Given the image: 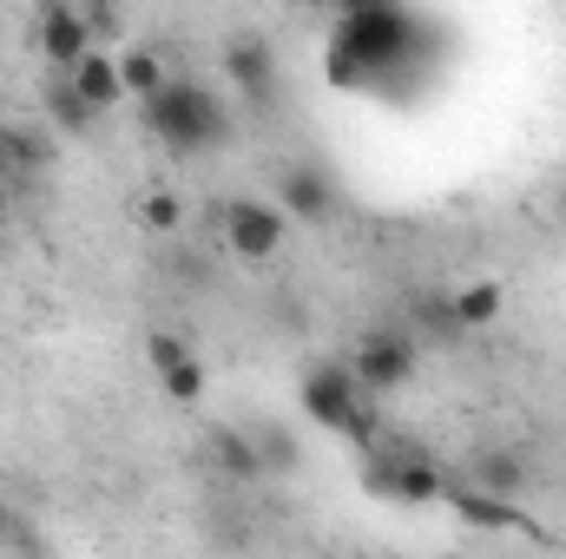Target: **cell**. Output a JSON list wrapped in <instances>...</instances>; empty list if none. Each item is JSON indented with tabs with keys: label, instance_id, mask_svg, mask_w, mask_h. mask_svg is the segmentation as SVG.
Instances as JSON below:
<instances>
[{
	"label": "cell",
	"instance_id": "1",
	"mask_svg": "<svg viewBox=\"0 0 566 559\" xmlns=\"http://www.w3.org/2000/svg\"><path fill=\"white\" fill-rule=\"evenodd\" d=\"M422 60H428L422 13H409L396 0H363V7H343V20L329 33V53H323V80L343 86V93H389Z\"/></svg>",
	"mask_w": 566,
	"mask_h": 559
},
{
	"label": "cell",
	"instance_id": "2",
	"mask_svg": "<svg viewBox=\"0 0 566 559\" xmlns=\"http://www.w3.org/2000/svg\"><path fill=\"white\" fill-rule=\"evenodd\" d=\"M139 113L151 126V139L171 158H198V151H218L231 139V106L211 86H198V80H165V93L151 106H139Z\"/></svg>",
	"mask_w": 566,
	"mask_h": 559
},
{
	"label": "cell",
	"instance_id": "3",
	"mask_svg": "<svg viewBox=\"0 0 566 559\" xmlns=\"http://www.w3.org/2000/svg\"><path fill=\"white\" fill-rule=\"evenodd\" d=\"M296 402H303V415L316 421V428H329V434L356 441L363 454H376V447H382V421H376V395H369V389L356 382V369H349V362H316V369L303 376Z\"/></svg>",
	"mask_w": 566,
	"mask_h": 559
},
{
	"label": "cell",
	"instance_id": "4",
	"mask_svg": "<svg viewBox=\"0 0 566 559\" xmlns=\"http://www.w3.org/2000/svg\"><path fill=\"white\" fill-rule=\"evenodd\" d=\"M416 362H422V342L409 336V323H376L356 349H349V369L369 395H389V389H409L416 382Z\"/></svg>",
	"mask_w": 566,
	"mask_h": 559
},
{
	"label": "cell",
	"instance_id": "5",
	"mask_svg": "<svg viewBox=\"0 0 566 559\" xmlns=\"http://www.w3.org/2000/svg\"><path fill=\"white\" fill-rule=\"evenodd\" d=\"M369 494H389V500H402V507H434V500H448L454 494V481L428 461L422 447H376L369 454Z\"/></svg>",
	"mask_w": 566,
	"mask_h": 559
},
{
	"label": "cell",
	"instance_id": "6",
	"mask_svg": "<svg viewBox=\"0 0 566 559\" xmlns=\"http://www.w3.org/2000/svg\"><path fill=\"white\" fill-rule=\"evenodd\" d=\"M283 238H290V218H283L271 198H231L224 204V244H231V257L271 264L283 251Z\"/></svg>",
	"mask_w": 566,
	"mask_h": 559
},
{
	"label": "cell",
	"instance_id": "7",
	"mask_svg": "<svg viewBox=\"0 0 566 559\" xmlns=\"http://www.w3.org/2000/svg\"><path fill=\"white\" fill-rule=\"evenodd\" d=\"M145 362H151V382H158L178 409H198V402H205V362H198V349H191L178 329H151V336H145Z\"/></svg>",
	"mask_w": 566,
	"mask_h": 559
},
{
	"label": "cell",
	"instance_id": "8",
	"mask_svg": "<svg viewBox=\"0 0 566 559\" xmlns=\"http://www.w3.org/2000/svg\"><path fill=\"white\" fill-rule=\"evenodd\" d=\"M33 40H40V53H46V66H53V73H73L86 53H99V46H93V27H86V13H80V7H66V0L40 7V20H33Z\"/></svg>",
	"mask_w": 566,
	"mask_h": 559
},
{
	"label": "cell",
	"instance_id": "9",
	"mask_svg": "<svg viewBox=\"0 0 566 559\" xmlns=\"http://www.w3.org/2000/svg\"><path fill=\"white\" fill-rule=\"evenodd\" d=\"M271 204H277L290 224H329V218H336V184H329V171H316V165H283Z\"/></svg>",
	"mask_w": 566,
	"mask_h": 559
},
{
	"label": "cell",
	"instance_id": "10",
	"mask_svg": "<svg viewBox=\"0 0 566 559\" xmlns=\"http://www.w3.org/2000/svg\"><path fill=\"white\" fill-rule=\"evenodd\" d=\"M224 80H231L251 106H264V99L277 93V53H271V40H258V33L224 40Z\"/></svg>",
	"mask_w": 566,
	"mask_h": 559
},
{
	"label": "cell",
	"instance_id": "11",
	"mask_svg": "<svg viewBox=\"0 0 566 559\" xmlns=\"http://www.w3.org/2000/svg\"><path fill=\"white\" fill-rule=\"evenodd\" d=\"M211 467H218L224 481H238V487L264 481V454H258V434H251V428H231V421H218V428H211Z\"/></svg>",
	"mask_w": 566,
	"mask_h": 559
},
{
	"label": "cell",
	"instance_id": "12",
	"mask_svg": "<svg viewBox=\"0 0 566 559\" xmlns=\"http://www.w3.org/2000/svg\"><path fill=\"white\" fill-rule=\"evenodd\" d=\"M448 507L468 520V527H488V534H527V540H541V527L514 507V500H494V494H474V487H454L448 494Z\"/></svg>",
	"mask_w": 566,
	"mask_h": 559
},
{
	"label": "cell",
	"instance_id": "13",
	"mask_svg": "<svg viewBox=\"0 0 566 559\" xmlns=\"http://www.w3.org/2000/svg\"><path fill=\"white\" fill-rule=\"evenodd\" d=\"M527 481H534V474H527V461H521L514 447H481V454L468 461V487H474V494L514 500V494H521Z\"/></svg>",
	"mask_w": 566,
	"mask_h": 559
},
{
	"label": "cell",
	"instance_id": "14",
	"mask_svg": "<svg viewBox=\"0 0 566 559\" xmlns=\"http://www.w3.org/2000/svg\"><path fill=\"white\" fill-rule=\"evenodd\" d=\"M66 80H73V93H80L93 113H106V106H119V99H126V86H119V53H106V46H99V53H86Z\"/></svg>",
	"mask_w": 566,
	"mask_h": 559
},
{
	"label": "cell",
	"instance_id": "15",
	"mask_svg": "<svg viewBox=\"0 0 566 559\" xmlns=\"http://www.w3.org/2000/svg\"><path fill=\"white\" fill-rule=\"evenodd\" d=\"M454 296V323H461V336L468 329H494L501 323V309H507V289L494 277H474V283H461V289H448Z\"/></svg>",
	"mask_w": 566,
	"mask_h": 559
},
{
	"label": "cell",
	"instance_id": "16",
	"mask_svg": "<svg viewBox=\"0 0 566 559\" xmlns=\"http://www.w3.org/2000/svg\"><path fill=\"white\" fill-rule=\"evenodd\" d=\"M165 80H171V73H165V60H158L151 46H126V53H119V86H126V99L151 106V99L165 93Z\"/></svg>",
	"mask_w": 566,
	"mask_h": 559
},
{
	"label": "cell",
	"instance_id": "17",
	"mask_svg": "<svg viewBox=\"0 0 566 559\" xmlns=\"http://www.w3.org/2000/svg\"><path fill=\"white\" fill-rule=\"evenodd\" d=\"M46 119H53L60 133H73V139H86L99 113H93V106L73 93V80H66V73H53V80H46Z\"/></svg>",
	"mask_w": 566,
	"mask_h": 559
},
{
	"label": "cell",
	"instance_id": "18",
	"mask_svg": "<svg viewBox=\"0 0 566 559\" xmlns=\"http://www.w3.org/2000/svg\"><path fill=\"white\" fill-rule=\"evenodd\" d=\"M416 309V323H409V336H434V342H454L461 336V323H454V296H441V289H428L409 303Z\"/></svg>",
	"mask_w": 566,
	"mask_h": 559
},
{
	"label": "cell",
	"instance_id": "19",
	"mask_svg": "<svg viewBox=\"0 0 566 559\" xmlns=\"http://www.w3.org/2000/svg\"><path fill=\"white\" fill-rule=\"evenodd\" d=\"M139 224L145 231H158V238H178V231H185V204H178V191H145L139 198Z\"/></svg>",
	"mask_w": 566,
	"mask_h": 559
},
{
	"label": "cell",
	"instance_id": "20",
	"mask_svg": "<svg viewBox=\"0 0 566 559\" xmlns=\"http://www.w3.org/2000/svg\"><path fill=\"white\" fill-rule=\"evenodd\" d=\"M251 434H258V454H264V474H296V461H303V454H296V441H290L283 428H251Z\"/></svg>",
	"mask_w": 566,
	"mask_h": 559
},
{
	"label": "cell",
	"instance_id": "21",
	"mask_svg": "<svg viewBox=\"0 0 566 559\" xmlns=\"http://www.w3.org/2000/svg\"><path fill=\"white\" fill-rule=\"evenodd\" d=\"M0 553H7V559H53V547H46V534H40V520H33V514H20Z\"/></svg>",
	"mask_w": 566,
	"mask_h": 559
},
{
	"label": "cell",
	"instance_id": "22",
	"mask_svg": "<svg viewBox=\"0 0 566 559\" xmlns=\"http://www.w3.org/2000/svg\"><path fill=\"white\" fill-rule=\"evenodd\" d=\"M80 13H86V27H93V46H99V40H113V33L126 27V20H119L113 7H80Z\"/></svg>",
	"mask_w": 566,
	"mask_h": 559
},
{
	"label": "cell",
	"instance_id": "23",
	"mask_svg": "<svg viewBox=\"0 0 566 559\" xmlns=\"http://www.w3.org/2000/svg\"><path fill=\"white\" fill-rule=\"evenodd\" d=\"M13 211H20V198H13V191H7V184H0V238H7V231H13Z\"/></svg>",
	"mask_w": 566,
	"mask_h": 559
},
{
	"label": "cell",
	"instance_id": "24",
	"mask_svg": "<svg viewBox=\"0 0 566 559\" xmlns=\"http://www.w3.org/2000/svg\"><path fill=\"white\" fill-rule=\"evenodd\" d=\"M13 520H20V507H13V500H0V547H7V534H13Z\"/></svg>",
	"mask_w": 566,
	"mask_h": 559
},
{
	"label": "cell",
	"instance_id": "25",
	"mask_svg": "<svg viewBox=\"0 0 566 559\" xmlns=\"http://www.w3.org/2000/svg\"><path fill=\"white\" fill-rule=\"evenodd\" d=\"M560 204H566V178H560Z\"/></svg>",
	"mask_w": 566,
	"mask_h": 559
},
{
	"label": "cell",
	"instance_id": "26",
	"mask_svg": "<svg viewBox=\"0 0 566 559\" xmlns=\"http://www.w3.org/2000/svg\"><path fill=\"white\" fill-rule=\"evenodd\" d=\"M448 559H454V553H448Z\"/></svg>",
	"mask_w": 566,
	"mask_h": 559
}]
</instances>
